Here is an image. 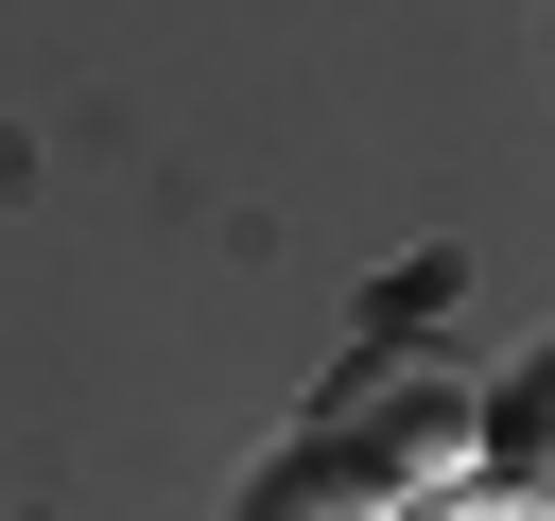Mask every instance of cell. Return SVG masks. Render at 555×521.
<instances>
[{
  "label": "cell",
  "instance_id": "6da1fadb",
  "mask_svg": "<svg viewBox=\"0 0 555 521\" xmlns=\"http://www.w3.org/2000/svg\"><path fill=\"white\" fill-rule=\"evenodd\" d=\"M451 382H364L347 417H330V469H347V504H399V486H451Z\"/></svg>",
  "mask_w": 555,
  "mask_h": 521
}]
</instances>
